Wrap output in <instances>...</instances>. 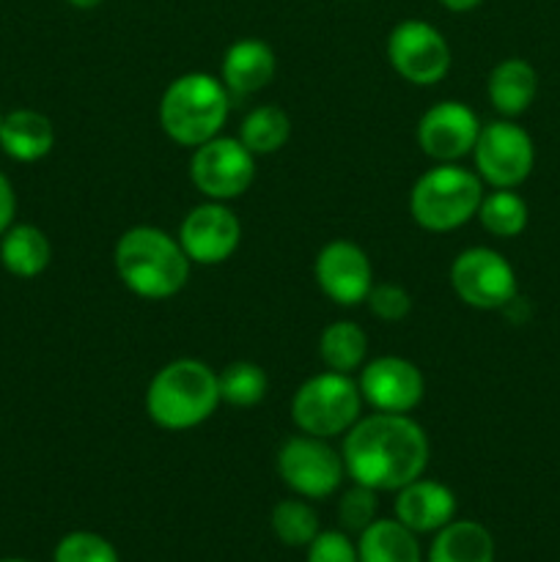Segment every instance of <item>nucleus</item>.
<instances>
[{
	"label": "nucleus",
	"instance_id": "obj_5",
	"mask_svg": "<svg viewBox=\"0 0 560 562\" xmlns=\"http://www.w3.org/2000/svg\"><path fill=\"white\" fill-rule=\"evenodd\" d=\"M483 192L486 190L475 170L456 162H437L412 187V220L432 234H450L475 220Z\"/></svg>",
	"mask_w": 560,
	"mask_h": 562
},
{
	"label": "nucleus",
	"instance_id": "obj_24",
	"mask_svg": "<svg viewBox=\"0 0 560 562\" xmlns=\"http://www.w3.org/2000/svg\"><path fill=\"white\" fill-rule=\"evenodd\" d=\"M291 137V119L278 104H258L242 119L239 140L256 157L278 154Z\"/></svg>",
	"mask_w": 560,
	"mask_h": 562
},
{
	"label": "nucleus",
	"instance_id": "obj_29",
	"mask_svg": "<svg viewBox=\"0 0 560 562\" xmlns=\"http://www.w3.org/2000/svg\"><path fill=\"white\" fill-rule=\"evenodd\" d=\"M379 492L373 488L360 486V483H351L346 492H340L338 497V525L344 532H357L360 536L371 521H377L379 510Z\"/></svg>",
	"mask_w": 560,
	"mask_h": 562
},
{
	"label": "nucleus",
	"instance_id": "obj_8",
	"mask_svg": "<svg viewBox=\"0 0 560 562\" xmlns=\"http://www.w3.org/2000/svg\"><path fill=\"white\" fill-rule=\"evenodd\" d=\"M278 475L296 497L324 499L344 486L346 464L327 439L300 431L280 445Z\"/></svg>",
	"mask_w": 560,
	"mask_h": 562
},
{
	"label": "nucleus",
	"instance_id": "obj_6",
	"mask_svg": "<svg viewBox=\"0 0 560 562\" xmlns=\"http://www.w3.org/2000/svg\"><path fill=\"white\" fill-rule=\"evenodd\" d=\"M360 387L351 373L322 371L305 379L291 398V420L302 434L333 439L362 417Z\"/></svg>",
	"mask_w": 560,
	"mask_h": 562
},
{
	"label": "nucleus",
	"instance_id": "obj_26",
	"mask_svg": "<svg viewBox=\"0 0 560 562\" xmlns=\"http://www.w3.org/2000/svg\"><path fill=\"white\" fill-rule=\"evenodd\" d=\"M269 525H272L275 538L291 549H307L313 538L322 532V521H318L316 508L302 497L280 499L272 508Z\"/></svg>",
	"mask_w": 560,
	"mask_h": 562
},
{
	"label": "nucleus",
	"instance_id": "obj_1",
	"mask_svg": "<svg viewBox=\"0 0 560 562\" xmlns=\"http://www.w3.org/2000/svg\"><path fill=\"white\" fill-rule=\"evenodd\" d=\"M340 456L351 483L373 492H399L426 472L432 445L410 415L371 412L346 431Z\"/></svg>",
	"mask_w": 560,
	"mask_h": 562
},
{
	"label": "nucleus",
	"instance_id": "obj_18",
	"mask_svg": "<svg viewBox=\"0 0 560 562\" xmlns=\"http://www.w3.org/2000/svg\"><path fill=\"white\" fill-rule=\"evenodd\" d=\"M486 97L503 119H519L538 97V71L525 58H505L489 71Z\"/></svg>",
	"mask_w": 560,
	"mask_h": 562
},
{
	"label": "nucleus",
	"instance_id": "obj_30",
	"mask_svg": "<svg viewBox=\"0 0 560 562\" xmlns=\"http://www.w3.org/2000/svg\"><path fill=\"white\" fill-rule=\"evenodd\" d=\"M366 305L379 322L399 324L412 313V294L399 283H373L366 296Z\"/></svg>",
	"mask_w": 560,
	"mask_h": 562
},
{
	"label": "nucleus",
	"instance_id": "obj_9",
	"mask_svg": "<svg viewBox=\"0 0 560 562\" xmlns=\"http://www.w3.org/2000/svg\"><path fill=\"white\" fill-rule=\"evenodd\" d=\"M190 181L206 201H236L256 181V154L239 137H212L192 151Z\"/></svg>",
	"mask_w": 560,
	"mask_h": 562
},
{
	"label": "nucleus",
	"instance_id": "obj_34",
	"mask_svg": "<svg viewBox=\"0 0 560 562\" xmlns=\"http://www.w3.org/2000/svg\"><path fill=\"white\" fill-rule=\"evenodd\" d=\"M66 3H71V5H75V9L88 11V9H97V5H102L104 0H66Z\"/></svg>",
	"mask_w": 560,
	"mask_h": 562
},
{
	"label": "nucleus",
	"instance_id": "obj_25",
	"mask_svg": "<svg viewBox=\"0 0 560 562\" xmlns=\"http://www.w3.org/2000/svg\"><path fill=\"white\" fill-rule=\"evenodd\" d=\"M475 217L481 220L483 231H489L497 239H514L527 228L530 209L516 190H492L483 192Z\"/></svg>",
	"mask_w": 560,
	"mask_h": 562
},
{
	"label": "nucleus",
	"instance_id": "obj_17",
	"mask_svg": "<svg viewBox=\"0 0 560 562\" xmlns=\"http://www.w3.org/2000/svg\"><path fill=\"white\" fill-rule=\"evenodd\" d=\"M278 75L275 49L264 38H239L223 55L220 80L228 88L231 99H247L264 91Z\"/></svg>",
	"mask_w": 560,
	"mask_h": 562
},
{
	"label": "nucleus",
	"instance_id": "obj_3",
	"mask_svg": "<svg viewBox=\"0 0 560 562\" xmlns=\"http://www.w3.org/2000/svg\"><path fill=\"white\" fill-rule=\"evenodd\" d=\"M223 404L214 368L181 357L154 373L146 390V415L165 431H190L203 426Z\"/></svg>",
	"mask_w": 560,
	"mask_h": 562
},
{
	"label": "nucleus",
	"instance_id": "obj_28",
	"mask_svg": "<svg viewBox=\"0 0 560 562\" xmlns=\"http://www.w3.org/2000/svg\"><path fill=\"white\" fill-rule=\"evenodd\" d=\"M53 562H121L113 543L99 532L77 530L58 541Z\"/></svg>",
	"mask_w": 560,
	"mask_h": 562
},
{
	"label": "nucleus",
	"instance_id": "obj_19",
	"mask_svg": "<svg viewBox=\"0 0 560 562\" xmlns=\"http://www.w3.org/2000/svg\"><path fill=\"white\" fill-rule=\"evenodd\" d=\"M53 146L55 126L38 110H11L0 121V148L16 162H38L53 151Z\"/></svg>",
	"mask_w": 560,
	"mask_h": 562
},
{
	"label": "nucleus",
	"instance_id": "obj_31",
	"mask_svg": "<svg viewBox=\"0 0 560 562\" xmlns=\"http://www.w3.org/2000/svg\"><path fill=\"white\" fill-rule=\"evenodd\" d=\"M305 562H360L357 543L344 530H322L307 547Z\"/></svg>",
	"mask_w": 560,
	"mask_h": 562
},
{
	"label": "nucleus",
	"instance_id": "obj_36",
	"mask_svg": "<svg viewBox=\"0 0 560 562\" xmlns=\"http://www.w3.org/2000/svg\"><path fill=\"white\" fill-rule=\"evenodd\" d=\"M0 121H3V113H0Z\"/></svg>",
	"mask_w": 560,
	"mask_h": 562
},
{
	"label": "nucleus",
	"instance_id": "obj_11",
	"mask_svg": "<svg viewBox=\"0 0 560 562\" xmlns=\"http://www.w3.org/2000/svg\"><path fill=\"white\" fill-rule=\"evenodd\" d=\"M388 60L412 86H437L450 71V44L432 22L404 20L390 31Z\"/></svg>",
	"mask_w": 560,
	"mask_h": 562
},
{
	"label": "nucleus",
	"instance_id": "obj_22",
	"mask_svg": "<svg viewBox=\"0 0 560 562\" xmlns=\"http://www.w3.org/2000/svg\"><path fill=\"white\" fill-rule=\"evenodd\" d=\"M360 562H423L421 543L399 519H377L357 536Z\"/></svg>",
	"mask_w": 560,
	"mask_h": 562
},
{
	"label": "nucleus",
	"instance_id": "obj_10",
	"mask_svg": "<svg viewBox=\"0 0 560 562\" xmlns=\"http://www.w3.org/2000/svg\"><path fill=\"white\" fill-rule=\"evenodd\" d=\"M450 289L467 307L500 311L516 300V272L503 252L467 247L450 263Z\"/></svg>",
	"mask_w": 560,
	"mask_h": 562
},
{
	"label": "nucleus",
	"instance_id": "obj_13",
	"mask_svg": "<svg viewBox=\"0 0 560 562\" xmlns=\"http://www.w3.org/2000/svg\"><path fill=\"white\" fill-rule=\"evenodd\" d=\"M362 401L373 412H390V415H410L426 395V379L421 368L406 357H377L360 368L357 379Z\"/></svg>",
	"mask_w": 560,
	"mask_h": 562
},
{
	"label": "nucleus",
	"instance_id": "obj_20",
	"mask_svg": "<svg viewBox=\"0 0 560 562\" xmlns=\"http://www.w3.org/2000/svg\"><path fill=\"white\" fill-rule=\"evenodd\" d=\"M494 538L481 521L453 519L434 532L428 562H494Z\"/></svg>",
	"mask_w": 560,
	"mask_h": 562
},
{
	"label": "nucleus",
	"instance_id": "obj_32",
	"mask_svg": "<svg viewBox=\"0 0 560 562\" xmlns=\"http://www.w3.org/2000/svg\"><path fill=\"white\" fill-rule=\"evenodd\" d=\"M14 214H16V195L11 181L0 173V236L14 225Z\"/></svg>",
	"mask_w": 560,
	"mask_h": 562
},
{
	"label": "nucleus",
	"instance_id": "obj_21",
	"mask_svg": "<svg viewBox=\"0 0 560 562\" xmlns=\"http://www.w3.org/2000/svg\"><path fill=\"white\" fill-rule=\"evenodd\" d=\"M49 261H53V245H49L47 234L42 228H36V225H11L0 236V263L14 278H38L49 267Z\"/></svg>",
	"mask_w": 560,
	"mask_h": 562
},
{
	"label": "nucleus",
	"instance_id": "obj_35",
	"mask_svg": "<svg viewBox=\"0 0 560 562\" xmlns=\"http://www.w3.org/2000/svg\"><path fill=\"white\" fill-rule=\"evenodd\" d=\"M0 562H27V560H16V558H9V560H0Z\"/></svg>",
	"mask_w": 560,
	"mask_h": 562
},
{
	"label": "nucleus",
	"instance_id": "obj_7",
	"mask_svg": "<svg viewBox=\"0 0 560 562\" xmlns=\"http://www.w3.org/2000/svg\"><path fill=\"white\" fill-rule=\"evenodd\" d=\"M472 159L483 184L492 190H516L536 168V143L514 119H497L481 126Z\"/></svg>",
	"mask_w": 560,
	"mask_h": 562
},
{
	"label": "nucleus",
	"instance_id": "obj_27",
	"mask_svg": "<svg viewBox=\"0 0 560 562\" xmlns=\"http://www.w3.org/2000/svg\"><path fill=\"white\" fill-rule=\"evenodd\" d=\"M220 382V398L223 404L236 406V409H250L267 398L269 376L258 362L250 360H236L225 366L217 373Z\"/></svg>",
	"mask_w": 560,
	"mask_h": 562
},
{
	"label": "nucleus",
	"instance_id": "obj_12",
	"mask_svg": "<svg viewBox=\"0 0 560 562\" xmlns=\"http://www.w3.org/2000/svg\"><path fill=\"white\" fill-rule=\"evenodd\" d=\"M176 239L192 263L217 267L239 250L242 223L225 203L203 201L184 214Z\"/></svg>",
	"mask_w": 560,
	"mask_h": 562
},
{
	"label": "nucleus",
	"instance_id": "obj_16",
	"mask_svg": "<svg viewBox=\"0 0 560 562\" xmlns=\"http://www.w3.org/2000/svg\"><path fill=\"white\" fill-rule=\"evenodd\" d=\"M456 494L434 477H417L395 492V519L410 527L415 536L443 530L456 519Z\"/></svg>",
	"mask_w": 560,
	"mask_h": 562
},
{
	"label": "nucleus",
	"instance_id": "obj_33",
	"mask_svg": "<svg viewBox=\"0 0 560 562\" xmlns=\"http://www.w3.org/2000/svg\"><path fill=\"white\" fill-rule=\"evenodd\" d=\"M439 3H443L448 11H456V14H464V11L478 9V5H481L483 0H439Z\"/></svg>",
	"mask_w": 560,
	"mask_h": 562
},
{
	"label": "nucleus",
	"instance_id": "obj_14",
	"mask_svg": "<svg viewBox=\"0 0 560 562\" xmlns=\"http://www.w3.org/2000/svg\"><path fill=\"white\" fill-rule=\"evenodd\" d=\"M313 278L322 294L335 305L357 307L366 302L373 285L371 258L357 241L333 239L318 250L313 261Z\"/></svg>",
	"mask_w": 560,
	"mask_h": 562
},
{
	"label": "nucleus",
	"instance_id": "obj_2",
	"mask_svg": "<svg viewBox=\"0 0 560 562\" xmlns=\"http://www.w3.org/2000/svg\"><path fill=\"white\" fill-rule=\"evenodd\" d=\"M113 263L124 289L148 302L179 294L192 269L179 239L157 225H135L124 231L115 241Z\"/></svg>",
	"mask_w": 560,
	"mask_h": 562
},
{
	"label": "nucleus",
	"instance_id": "obj_4",
	"mask_svg": "<svg viewBox=\"0 0 560 562\" xmlns=\"http://www.w3.org/2000/svg\"><path fill=\"white\" fill-rule=\"evenodd\" d=\"M231 93L223 80L206 71H187L176 77L159 99V126L184 148L203 146L223 135L231 115Z\"/></svg>",
	"mask_w": 560,
	"mask_h": 562
},
{
	"label": "nucleus",
	"instance_id": "obj_15",
	"mask_svg": "<svg viewBox=\"0 0 560 562\" xmlns=\"http://www.w3.org/2000/svg\"><path fill=\"white\" fill-rule=\"evenodd\" d=\"M481 126V119L470 104L443 99L417 121V146L434 162H459L461 157L472 154Z\"/></svg>",
	"mask_w": 560,
	"mask_h": 562
},
{
	"label": "nucleus",
	"instance_id": "obj_23",
	"mask_svg": "<svg viewBox=\"0 0 560 562\" xmlns=\"http://www.w3.org/2000/svg\"><path fill=\"white\" fill-rule=\"evenodd\" d=\"M318 357L327 366V371H360L368 357L366 329L355 322H346V318L333 322L329 327H324L322 338H318Z\"/></svg>",
	"mask_w": 560,
	"mask_h": 562
}]
</instances>
